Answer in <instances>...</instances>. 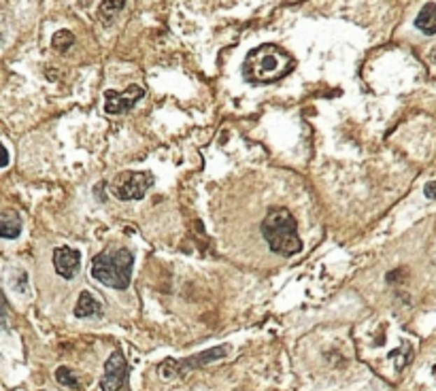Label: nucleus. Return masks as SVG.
I'll list each match as a JSON object with an SVG mask.
<instances>
[{
  "label": "nucleus",
  "mask_w": 436,
  "mask_h": 391,
  "mask_svg": "<svg viewBox=\"0 0 436 391\" xmlns=\"http://www.w3.org/2000/svg\"><path fill=\"white\" fill-rule=\"evenodd\" d=\"M294 71V58L279 45H260L247 53L243 62V77L255 85L275 83Z\"/></svg>",
  "instance_id": "1"
},
{
  "label": "nucleus",
  "mask_w": 436,
  "mask_h": 391,
  "mask_svg": "<svg viewBox=\"0 0 436 391\" xmlns=\"http://www.w3.org/2000/svg\"><path fill=\"white\" fill-rule=\"evenodd\" d=\"M262 236L268 243L270 251L281 257H290L302 251V241L298 236V221L283 206H275L266 213L262 221Z\"/></svg>",
  "instance_id": "2"
},
{
  "label": "nucleus",
  "mask_w": 436,
  "mask_h": 391,
  "mask_svg": "<svg viewBox=\"0 0 436 391\" xmlns=\"http://www.w3.org/2000/svg\"><path fill=\"white\" fill-rule=\"evenodd\" d=\"M134 255L128 249H106L92 260V276L111 290H128L132 281Z\"/></svg>",
  "instance_id": "3"
},
{
  "label": "nucleus",
  "mask_w": 436,
  "mask_h": 391,
  "mask_svg": "<svg viewBox=\"0 0 436 391\" xmlns=\"http://www.w3.org/2000/svg\"><path fill=\"white\" fill-rule=\"evenodd\" d=\"M153 185V175L147 173V171H126V173H120L113 181V194L124 200V202H130V200H141L149 187Z\"/></svg>",
  "instance_id": "4"
},
{
  "label": "nucleus",
  "mask_w": 436,
  "mask_h": 391,
  "mask_svg": "<svg viewBox=\"0 0 436 391\" xmlns=\"http://www.w3.org/2000/svg\"><path fill=\"white\" fill-rule=\"evenodd\" d=\"M228 349H230V347H228V345H224V347H215V349H211V351L198 353V355L188 357V360H181V362H177V360H167L164 364L160 366V374L164 376V378H169V376H175V374L185 372V370L202 368V366H204V364H209V362H215V360L224 357V355L228 353Z\"/></svg>",
  "instance_id": "5"
},
{
  "label": "nucleus",
  "mask_w": 436,
  "mask_h": 391,
  "mask_svg": "<svg viewBox=\"0 0 436 391\" xmlns=\"http://www.w3.org/2000/svg\"><path fill=\"white\" fill-rule=\"evenodd\" d=\"M145 96V90L141 85H130L126 92H113L108 90L104 92V113L108 115H122V113H128L136 106L139 100H143Z\"/></svg>",
  "instance_id": "6"
},
{
  "label": "nucleus",
  "mask_w": 436,
  "mask_h": 391,
  "mask_svg": "<svg viewBox=\"0 0 436 391\" xmlns=\"http://www.w3.org/2000/svg\"><path fill=\"white\" fill-rule=\"evenodd\" d=\"M128 381V364L122 351H113L104 364V374L100 378L102 391H120Z\"/></svg>",
  "instance_id": "7"
},
{
  "label": "nucleus",
  "mask_w": 436,
  "mask_h": 391,
  "mask_svg": "<svg viewBox=\"0 0 436 391\" xmlns=\"http://www.w3.org/2000/svg\"><path fill=\"white\" fill-rule=\"evenodd\" d=\"M81 266V253L71 247H58L53 251V268L62 278H73L79 272Z\"/></svg>",
  "instance_id": "8"
},
{
  "label": "nucleus",
  "mask_w": 436,
  "mask_h": 391,
  "mask_svg": "<svg viewBox=\"0 0 436 391\" xmlns=\"http://www.w3.org/2000/svg\"><path fill=\"white\" fill-rule=\"evenodd\" d=\"M100 315H102V304L90 292H81L75 304V317L85 319V317H100Z\"/></svg>",
  "instance_id": "9"
},
{
  "label": "nucleus",
  "mask_w": 436,
  "mask_h": 391,
  "mask_svg": "<svg viewBox=\"0 0 436 391\" xmlns=\"http://www.w3.org/2000/svg\"><path fill=\"white\" fill-rule=\"evenodd\" d=\"M415 28L423 32L426 36L436 34V3H426L415 17Z\"/></svg>",
  "instance_id": "10"
},
{
  "label": "nucleus",
  "mask_w": 436,
  "mask_h": 391,
  "mask_svg": "<svg viewBox=\"0 0 436 391\" xmlns=\"http://www.w3.org/2000/svg\"><path fill=\"white\" fill-rule=\"evenodd\" d=\"M22 234V219L17 213L13 211H7L0 219V236L7 239V241H13Z\"/></svg>",
  "instance_id": "11"
},
{
  "label": "nucleus",
  "mask_w": 436,
  "mask_h": 391,
  "mask_svg": "<svg viewBox=\"0 0 436 391\" xmlns=\"http://www.w3.org/2000/svg\"><path fill=\"white\" fill-rule=\"evenodd\" d=\"M73 45H75V34L71 30H58L56 34L51 36V47L56 51H60V53L69 51Z\"/></svg>",
  "instance_id": "12"
},
{
  "label": "nucleus",
  "mask_w": 436,
  "mask_h": 391,
  "mask_svg": "<svg viewBox=\"0 0 436 391\" xmlns=\"http://www.w3.org/2000/svg\"><path fill=\"white\" fill-rule=\"evenodd\" d=\"M56 378H58V383L64 385V387L79 389V381H77L75 372H73L71 368H66V366H60V368L56 370Z\"/></svg>",
  "instance_id": "13"
},
{
  "label": "nucleus",
  "mask_w": 436,
  "mask_h": 391,
  "mask_svg": "<svg viewBox=\"0 0 436 391\" xmlns=\"http://www.w3.org/2000/svg\"><path fill=\"white\" fill-rule=\"evenodd\" d=\"M124 0H113V3H102L100 5V13H118L120 9H124Z\"/></svg>",
  "instance_id": "14"
},
{
  "label": "nucleus",
  "mask_w": 436,
  "mask_h": 391,
  "mask_svg": "<svg viewBox=\"0 0 436 391\" xmlns=\"http://www.w3.org/2000/svg\"><path fill=\"white\" fill-rule=\"evenodd\" d=\"M423 194H426V198L434 200V198H436V181H430V183H426V187H423Z\"/></svg>",
  "instance_id": "15"
},
{
  "label": "nucleus",
  "mask_w": 436,
  "mask_h": 391,
  "mask_svg": "<svg viewBox=\"0 0 436 391\" xmlns=\"http://www.w3.org/2000/svg\"><path fill=\"white\" fill-rule=\"evenodd\" d=\"M432 62H436V49L432 51Z\"/></svg>",
  "instance_id": "16"
}]
</instances>
